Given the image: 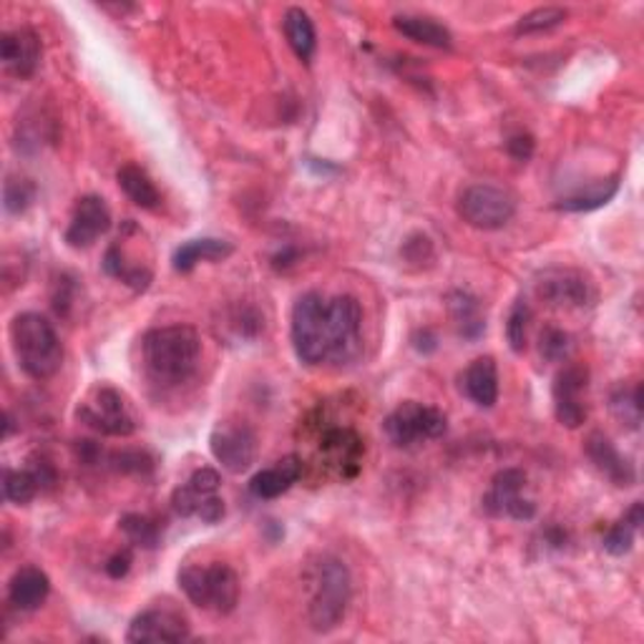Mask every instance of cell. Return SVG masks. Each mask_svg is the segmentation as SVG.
I'll return each instance as SVG.
<instances>
[{
	"mask_svg": "<svg viewBox=\"0 0 644 644\" xmlns=\"http://www.w3.org/2000/svg\"><path fill=\"white\" fill-rule=\"evenodd\" d=\"M295 356L305 366H348L360 356L362 348V310L350 295L325 297L320 293H305L293 307Z\"/></svg>",
	"mask_w": 644,
	"mask_h": 644,
	"instance_id": "1",
	"label": "cell"
},
{
	"mask_svg": "<svg viewBox=\"0 0 644 644\" xmlns=\"http://www.w3.org/2000/svg\"><path fill=\"white\" fill-rule=\"evenodd\" d=\"M202 362V340L192 325H165L141 338V366L149 383L177 390L197 376Z\"/></svg>",
	"mask_w": 644,
	"mask_h": 644,
	"instance_id": "2",
	"label": "cell"
},
{
	"mask_svg": "<svg viewBox=\"0 0 644 644\" xmlns=\"http://www.w3.org/2000/svg\"><path fill=\"white\" fill-rule=\"evenodd\" d=\"M303 589L310 627L320 634L338 630L352 600V577L345 561L332 555L313 559L303 574Z\"/></svg>",
	"mask_w": 644,
	"mask_h": 644,
	"instance_id": "3",
	"label": "cell"
},
{
	"mask_svg": "<svg viewBox=\"0 0 644 644\" xmlns=\"http://www.w3.org/2000/svg\"><path fill=\"white\" fill-rule=\"evenodd\" d=\"M11 342L21 370L33 380H49L61 370L63 345L56 328L41 313H21L11 323Z\"/></svg>",
	"mask_w": 644,
	"mask_h": 644,
	"instance_id": "4",
	"label": "cell"
},
{
	"mask_svg": "<svg viewBox=\"0 0 644 644\" xmlns=\"http://www.w3.org/2000/svg\"><path fill=\"white\" fill-rule=\"evenodd\" d=\"M177 582L187 600L199 610H210L214 614H230L240 602V577L230 564L197 567L189 564L179 569Z\"/></svg>",
	"mask_w": 644,
	"mask_h": 644,
	"instance_id": "5",
	"label": "cell"
},
{
	"mask_svg": "<svg viewBox=\"0 0 644 644\" xmlns=\"http://www.w3.org/2000/svg\"><path fill=\"white\" fill-rule=\"evenodd\" d=\"M458 217L481 232H494L509 224L516 214V199L502 187L474 184L458 197Z\"/></svg>",
	"mask_w": 644,
	"mask_h": 644,
	"instance_id": "6",
	"label": "cell"
},
{
	"mask_svg": "<svg viewBox=\"0 0 644 644\" xmlns=\"http://www.w3.org/2000/svg\"><path fill=\"white\" fill-rule=\"evenodd\" d=\"M383 429L390 443H395L398 448H408L419 441L441 439L448 431V419L439 408L405 401L388 415Z\"/></svg>",
	"mask_w": 644,
	"mask_h": 644,
	"instance_id": "7",
	"label": "cell"
},
{
	"mask_svg": "<svg viewBox=\"0 0 644 644\" xmlns=\"http://www.w3.org/2000/svg\"><path fill=\"white\" fill-rule=\"evenodd\" d=\"M222 478L214 468H199L171 494V509L181 519H202L204 524H220L224 519V502L220 498Z\"/></svg>",
	"mask_w": 644,
	"mask_h": 644,
	"instance_id": "8",
	"label": "cell"
},
{
	"mask_svg": "<svg viewBox=\"0 0 644 644\" xmlns=\"http://www.w3.org/2000/svg\"><path fill=\"white\" fill-rule=\"evenodd\" d=\"M78 421L86 423L104 435H116V439H126L136 431L134 415L126 408L124 395L112 386H96L78 405Z\"/></svg>",
	"mask_w": 644,
	"mask_h": 644,
	"instance_id": "9",
	"label": "cell"
},
{
	"mask_svg": "<svg viewBox=\"0 0 644 644\" xmlns=\"http://www.w3.org/2000/svg\"><path fill=\"white\" fill-rule=\"evenodd\" d=\"M210 448L222 468L230 471V474H242L255 464L257 435L244 421H224L212 431Z\"/></svg>",
	"mask_w": 644,
	"mask_h": 644,
	"instance_id": "10",
	"label": "cell"
},
{
	"mask_svg": "<svg viewBox=\"0 0 644 644\" xmlns=\"http://www.w3.org/2000/svg\"><path fill=\"white\" fill-rule=\"evenodd\" d=\"M526 476L519 468L498 471L492 481V492L484 498V509L492 516H509L516 521H531L537 516V506L524 498Z\"/></svg>",
	"mask_w": 644,
	"mask_h": 644,
	"instance_id": "11",
	"label": "cell"
},
{
	"mask_svg": "<svg viewBox=\"0 0 644 644\" xmlns=\"http://www.w3.org/2000/svg\"><path fill=\"white\" fill-rule=\"evenodd\" d=\"M189 640V622L177 606H151L136 614L129 632H126V642L144 644V642H184Z\"/></svg>",
	"mask_w": 644,
	"mask_h": 644,
	"instance_id": "12",
	"label": "cell"
},
{
	"mask_svg": "<svg viewBox=\"0 0 644 644\" xmlns=\"http://www.w3.org/2000/svg\"><path fill=\"white\" fill-rule=\"evenodd\" d=\"M108 230H112V210H108L102 197L86 194L76 202L63 240H66L68 247L74 250H88L91 244H96V240L104 237Z\"/></svg>",
	"mask_w": 644,
	"mask_h": 644,
	"instance_id": "13",
	"label": "cell"
},
{
	"mask_svg": "<svg viewBox=\"0 0 644 644\" xmlns=\"http://www.w3.org/2000/svg\"><path fill=\"white\" fill-rule=\"evenodd\" d=\"M589 386V373L582 366H569L555 380V413L557 421L567 429H579L587 421L584 393Z\"/></svg>",
	"mask_w": 644,
	"mask_h": 644,
	"instance_id": "14",
	"label": "cell"
},
{
	"mask_svg": "<svg viewBox=\"0 0 644 644\" xmlns=\"http://www.w3.org/2000/svg\"><path fill=\"white\" fill-rule=\"evenodd\" d=\"M0 61L15 78H31L41 61V39L31 29L8 31L0 39Z\"/></svg>",
	"mask_w": 644,
	"mask_h": 644,
	"instance_id": "15",
	"label": "cell"
},
{
	"mask_svg": "<svg viewBox=\"0 0 644 644\" xmlns=\"http://www.w3.org/2000/svg\"><path fill=\"white\" fill-rule=\"evenodd\" d=\"M539 297L557 307H584L594 300V289L579 272L555 270L539 283Z\"/></svg>",
	"mask_w": 644,
	"mask_h": 644,
	"instance_id": "16",
	"label": "cell"
},
{
	"mask_svg": "<svg viewBox=\"0 0 644 644\" xmlns=\"http://www.w3.org/2000/svg\"><path fill=\"white\" fill-rule=\"evenodd\" d=\"M300 476H303V458L285 456V458H279L275 466H270L252 476L250 494L260 498V502H272V498H279L283 494H287Z\"/></svg>",
	"mask_w": 644,
	"mask_h": 644,
	"instance_id": "17",
	"label": "cell"
},
{
	"mask_svg": "<svg viewBox=\"0 0 644 644\" xmlns=\"http://www.w3.org/2000/svg\"><path fill=\"white\" fill-rule=\"evenodd\" d=\"M584 451L592 464L602 471V474L612 481L614 486H632L637 481L634 466L620 451L614 448V443L606 439L604 433H592L584 443Z\"/></svg>",
	"mask_w": 644,
	"mask_h": 644,
	"instance_id": "18",
	"label": "cell"
},
{
	"mask_svg": "<svg viewBox=\"0 0 644 644\" xmlns=\"http://www.w3.org/2000/svg\"><path fill=\"white\" fill-rule=\"evenodd\" d=\"M461 390L478 408H494L498 401V368L494 358H476L461 376Z\"/></svg>",
	"mask_w": 644,
	"mask_h": 644,
	"instance_id": "19",
	"label": "cell"
},
{
	"mask_svg": "<svg viewBox=\"0 0 644 644\" xmlns=\"http://www.w3.org/2000/svg\"><path fill=\"white\" fill-rule=\"evenodd\" d=\"M51 579L39 567L18 569L8 584V600L21 612H35L49 600Z\"/></svg>",
	"mask_w": 644,
	"mask_h": 644,
	"instance_id": "20",
	"label": "cell"
},
{
	"mask_svg": "<svg viewBox=\"0 0 644 644\" xmlns=\"http://www.w3.org/2000/svg\"><path fill=\"white\" fill-rule=\"evenodd\" d=\"M393 29L401 35H405L408 41L429 45V49L448 51L453 45V35L446 25H441L439 21H433V18H425V15H413V13L395 15Z\"/></svg>",
	"mask_w": 644,
	"mask_h": 644,
	"instance_id": "21",
	"label": "cell"
},
{
	"mask_svg": "<svg viewBox=\"0 0 644 644\" xmlns=\"http://www.w3.org/2000/svg\"><path fill=\"white\" fill-rule=\"evenodd\" d=\"M234 252V247L226 240L217 237H202V240H189L177 247L171 265L177 272H192L199 262H222Z\"/></svg>",
	"mask_w": 644,
	"mask_h": 644,
	"instance_id": "22",
	"label": "cell"
},
{
	"mask_svg": "<svg viewBox=\"0 0 644 644\" xmlns=\"http://www.w3.org/2000/svg\"><path fill=\"white\" fill-rule=\"evenodd\" d=\"M283 31L289 49L295 51V56L303 63H310L317 51V31L313 18L303 8H287L283 18Z\"/></svg>",
	"mask_w": 644,
	"mask_h": 644,
	"instance_id": "23",
	"label": "cell"
},
{
	"mask_svg": "<svg viewBox=\"0 0 644 644\" xmlns=\"http://www.w3.org/2000/svg\"><path fill=\"white\" fill-rule=\"evenodd\" d=\"M448 310L451 320L456 323L458 335H464L466 340H478L486 330V317L481 313V303L474 295L456 289L448 295Z\"/></svg>",
	"mask_w": 644,
	"mask_h": 644,
	"instance_id": "24",
	"label": "cell"
},
{
	"mask_svg": "<svg viewBox=\"0 0 644 644\" xmlns=\"http://www.w3.org/2000/svg\"><path fill=\"white\" fill-rule=\"evenodd\" d=\"M116 181H119L124 194L129 197L136 207H141V210H157V207L161 204L159 189L154 187L151 177L139 165H131V161L129 165H124L119 171H116Z\"/></svg>",
	"mask_w": 644,
	"mask_h": 644,
	"instance_id": "25",
	"label": "cell"
},
{
	"mask_svg": "<svg viewBox=\"0 0 644 644\" xmlns=\"http://www.w3.org/2000/svg\"><path fill=\"white\" fill-rule=\"evenodd\" d=\"M616 192H620V179L616 177L594 181V184H589L587 189H579V192H574L571 197L559 199L557 210H561V212H594V210H600V207L610 204Z\"/></svg>",
	"mask_w": 644,
	"mask_h": 644,
	"instance_id": "26",
	"label": "cell"
},
{
	"mask_svg": "<svg viewBox=\"0 0 644 644\" xmlns=\"http://www.w3.org/2000/svg\"><path fill=\"white\" fill-rule=\"evenodd\" d=\"M104 270H106V275L122 279L124 285H129L131 289H136V293H144V289L151 285V270L126 260L122 244H112V247L106 250Z\"/></svg>",
	"mask_w": 644,
	"mask_h": 644,
	"instance_id": "27",
	"label": "cell"
},
{
	"mask_svg": "<svg viewBox=\"0 0 644 644\" xmlns=\"http://www.w3.org/2000/svg\"><path fill=\"white\" fill-rule=\"evenodd\" d=\"M43 492L39 478L31 468H23V471H6L3 476V496L8 498L11 504L18 506H25L31 504L35 494Z\"/></svg>",
	"mask_w": 644,
	"mask_h": 644,
	"instance_id": "28",
	"label": "cell"
},
{
	"mask_svg": "<svg viewBox=\"0 0 644 644\" xmlns=\"http://www.w3.org/2000/svg\"><path fill=\"white\" fill-rule=\"evenodd\" d=\"M610 403H612V413L624 425H630V429H640V423H642V386L640 383L632 388L620 386L612 393Z\"/></svg>",
	"mask_w": 644,
	"mask_h": 644,
	"instance_id": "29",
	"label": "cell"
},
{
	"mask_svg": "<svg viewBox=\"0 0 644 644\" xmlns=\"http://www.w3.org/2000/svg\"><path fill=\"white\" fill-rule=\"evenodd\" d=\"M122 531L126 534V539H129L134 547H141V549H157L159 547V524L149 519V516L144 514H126L122 516Z\"/></svg>",
	"mask_w": 644,
	"mask_h": 644,
	"instance_id": "30",
	"label": "cell"
},
{
	"mask_svg": "<svg viewBox=\"0 0 644 644\" xmlns=\"http://www.w3.org/2000/svg\"><path fill=\"white\" fill-rule=\"evenodd\" d=\"M567 21V11L564 8H557V6H547V8H537V11L526 13L524 18H519V23H516L514 33L516 35H531V33H547L551 29H557Z\"/></svg>",
	"mask_w": 644,
	"mask_h": 644,
	"instance_id": "31",
	"label": "cell"
},
{
	"mask_svg": "<svg viewBox=\"0 0 644 644\" xmlns=\"http://www.w3.org/2000/svg\"><path fill=\"white\" fill-rule=\"evenodd\" d=\"M35 199V184L31 179L11 177L3 187V207L8 214H21L29 210Z\"/></svg>",
	"mask_w": 644,
	"mask_h": 644,
	"instance_id": "32",
	"label": "cell"
},
{
	"mask_svg": "<svg viewBox=\"0 0 644 644\" xmlns=\"http://www.w3.org/2000/svg\"><path fill=\"white\" fill-rule=\"evenodd\" d=\"M529 320H531V310L529 305L524 300H516L509 320H506V340H509V348L514 352H524L526 350V338H529Z\"/></svg>",
	"mask_w": 644,
	"mask_h": 644,
	"instance_id": "33",
	"label": "cell"
},
{
	"mask_svg": "<svg viewBox=\"0 0 644 644\" xmlns=\"http://www.w3.org/2000/svg\"><path fill=\"white\" fill-rule=\"evenodd\" d=\"M108 466L119 471V474L147 476L154 471V458L144 451H116L108 456Z\"/></svg>",
	"mask_w": 644,
	"mask_h": 644,
	"instance_id": "34",
	"label": "cell"
},
{
	"mask_svg": "<svg viewBox=\"0 0 644 644\" xmlns=\"http://www.w3.org/2000/svg\"><path fill=\"white\" fill-rule=\"evenodd\" d=\"M634 534H637V526L630 524L627 519H622L616 521L610 531H606V537H604V551L606 555H612V557H624V555H630L632 547H634Z\"/></svg>",
	"mask_w": 644,
	"mask_h": 644,
	"instance_id": "35",
	"label": "cell"
},
{
	"mask_svg": "<svg viewBox=\"0 0 644 644\" xmlns=\"http://www.w3.org/2000/svg\"><path fill=\"white\" fill-rule=\"evenodd\" d=\"M539 350H541V356L547 360L559 362V360H564L569 356L571 338L564 330L547 328L541 332V338H539Z\"/></svg>",
	"mask_w": 644,
	"mask_h": 644,
	"instance_id": "36",
	"label": "cell"
},
{
	"mask_svg": "<svg viewBox=\"0 0 644 644\" xmlns=\"http://www.w3.org/2000/svg\"><path fill=\"white\" fill-rule=\"evenodd\" d=\"M534 149H537V144H534V136L529 134H514L511 139L506 141V151H509L516 161H529L534 157Z\"/></svg>",
	"mask_w": 644,
	"mask_h": 644,
	"instance_id": "37",
	"label": "cell"
},
{
	"mask_svg": "<svg viewBox=\"0 0 644 644\" xmlns=\"http://www.w3.org/2000/svg\"><path fill=\"white\" fill-rule=\"evenodd\" d=\"M131 561H134V557H131L129 549L116 551V555L106 561V574L112 579H124L126 574H129Z\"/></svg>",
	"mask_w": 644,
	"mask_h": 644,
	"instance_id": "38",
	"label": "cell"
}]
</instances>
